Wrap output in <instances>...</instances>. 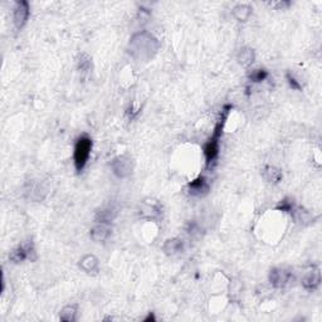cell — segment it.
I'll return each instance as SVG.
<instances>
[{"label":"cell","instance_id":"1","mask_svg":"<svg viewBox=\"0 0 322 322\" xmlns=\"http://www.w3.org/2000/svg\"><path fill=\"white\" fill-rule=\"evenodd\" d=\"M160 48V43L148 30L136 33L129 43V52L136 61L149 62L154 58Z\"/></svg>","mask_w":322,"mask_h":322},{"label":"cell","instance_id":"2","mask_svg":"<svg viewBox=\"0 0 322 322\" xmlns=\"http://www.w3.org/2000/svg\"><path fill=\"white\" fill-rule=\"evenodd\" d=\"M232 111V106L230 105H227V106L223 107V111L220 113V117H219L218 122L215 124L214 131H213L212 136L208 140V143L205 144L204 148H203V151H204V156H205V164L209 168L214 161L218 159L219 156V149H220V138L222 135H223V130H224V125H226L227 120H228V116Z\"/></svg>","mask_w":322,"mask_h":322},{"label":"cell","instance_id":"3","mask_svg":"<svg viewBox=\"0 0 322 322\" xmlns=\"http://www.w3.org/2000/svg\"><path fill=\"white\" fill-rule=\"evenodd\" d=\"M91 151H92V140L88 136H80L74 145L73 151V161L77 171H82L87 165Z\"/></svg>","mask_w":322,"mask_h":322},{"label":"cell","instance_id":"4","mask_svg":"<svg viewBox=\"0 0 322 322\" xmlns=\"http://www.w3.org/2000/svg\"><path fill=\"white\" fill-rule=\"evenodd\" d=\"M9 259L14 263H22L24 260L34 262L37 259V252H35L34 243L32 240H26L14 248L9 254Z\"/></svg>","mask_w":322,"mask_h":322},{"label":"cell","instance_id":"5","mask_svg":"<svg viewBox=\"0 0 322 322\" xmlns=\"http://www.w3.org/2000/svg\"><path fill=\"white\" fill-rule=\"evenodd\" d=\"M138 214L141 218L148 219V220H155V219H159L163 215V205L160 204L159 200L156 199H145L140 204L138 208Z\"/></svg>","mask_w":322,"mask_h":322},{"label":"cell","instance_id":"6","mask_svg":"<svg viewBox=\"0 0 322 322\" xmlns=\"http://www.w3.org/2000/svg\"><path fill=\"white\" fill-rule=\"evenodd\" d=\"M111 168H112L113 174L120 179L129 176L132 173V159L129 155H120L112 160Z\"/></svg>","mask_w":322,"mask_h":322},{"label":"cell","instance_id":"7","mask_svg":"<svg viewBox=\"0 0 322 322\" xmlns=\"http://www.w3.org/2000/svg\"><path fill=\"white\" fill-rule=\"evenodd\" d=\"M30 15V8L28 2L26 0H21V2L15 3V7H14L13 12V22L14 26L18 30L23 29L24 26L27 24L28 19Z\"/></svg>","mask_w":322,"mask_h":322},{"label":"cell","instance_id":"8","mask_svg":"<svg viewBox=\"0 0 322 322\" xmlns=\"http://www.w3.org/2000/svg\"><path fill=\"white\" fill-rule=\"evenodd\" d=\"M292 273L285 268H273L269 272L268 279L271 285L276 288H285L286 286L290 285L292 279Z\"/></svg>","mask_w":322,"mask_h":322},{"label":"cell","instance_id":"9","mask_svg":"<svg viewBox=\"0 0 322 322\" xmlns=\"http://www.w3.org/2000/svg\"><path fill=\"white\" fill-rule=\"evenodd\" d=\"M210 185L204 176H199L188 184V191L193 196H204L209 193Z\"/></svg>","mask_w":322,"mask_h":322},{"label":"cell","instance_id":"10","mask_svg":"<svg viewBox=\"0 0 322 322\" xmlns=\"http://www.w3.org/2000/svg\"><path fill=\"white\" fill-rule=\"evenodd\" d=\"M112 233V228H111L110 223H102V222H97L96 226L91 229L90 237L91 239L96 243H102V242L107 240L108 237Z\"/></svg>","mask_w":322,"mask_h":322},{"label":"cell","instance_id":"11","mask_svg":"<svg viewBox=\"0 0 322 322\" xmlns=\"http://www.w3.org/2000/svg\"><path fill=\"white\" fill-rule=\"evenodd\" d=\"M321 283V272L317 267H312L302 278V287L307 291H315Z\"/></svg>","mask_w":322,"mask_h":322},{"label":"cell","instance_id":"12","mask_svg":"<svg viewBox=\"0 0 322 322\" xmlns=\"http://www.w3.org/2000/svg\"><path fill=\"white\" fill-rule=\"evenodd\" d=\"M79 268L88 274H94L99 269V260L96 255L86 254L79 259Z\"/></svg>","mask_w":322,"mask_h":322},{"label":"cell","instance_id":"13","mask_svg":"<svg viewBox=\"0 0 322 322\" xmlns=\"http://www.w3.org/2000/svg\"><path fill=\"white\" fill-rule=\"evenodd\" d=\"M163 251L168 255H175L180 253V252L184 251V242L180 239V238H171V239H168L165 242Z\"/></svg>","mask_w":322,"mask_h":322},{"label":"cell","instance_id":"14","mask_svg":"<svg viewBox=\"0 0 322 322\" xmlns=\"http://www.w3.org/2000/svg\"><path fill=\"white\" fill-rule=\"evenodd\" d=\"M253 13V8L248 4H238L233 8L232 14L238 22H247Z\"/></svg>","mask_w":322,"mask_h":322},{"label":"cell","instance_id":"15","mask_svg":"<svg viewBox=\"0 0 322 322\" xmlns=\"http://www.w3.org/2000/svg\"><path fill=\"white\" fill-rule=\"evenodd\" d=\"M254 59H255L254 51L252 48H249V47H243V48H240L237 54L238 63H239L240 66H243V67H249V66L254 62Z\"/></svg>","mask_w":322,"mask_h":322},{"label":"cell","instance_id":"16","mask_svg":"<svg viewBox=\"0 0 322 322\" xmlns=\"http://www.w3.org/2000/svg\"><path fill=\"white\" fill-rule=\"evenodd\" d=\"M262 174L263 177H265L268 183H271V184H278L283 177L282 171L279 170V169L274 168V166H266V168L263 169Z\"/></svg>","mask_w":322,"mask_h":322},{"label":"cell","instance_id":"17","mask_svg":"<svg viewBox=\"0 0 322 322\" xmlns=\"http://www.w3.org/2000/svg\"><path fill=\"white\" fill-rule=\"evenodd\" d=\"M77 312H78V306L76 304L68 305V306L63 307L59 313L61 321L65 322H73L77 320Z\"/></svg>","mask_w":322,"mask_h":322},{"label":"cell","instance_id":"18","mask_svg":"<svg viewBox=\"0 0 322 322\" xmlns=\"http://www.w3.org/2000/svg\"><path fill=\"white\" fill-rule=\"evenodd\" d=\"M116 215H117V210L113 207H107L105 209H102L101 212L97 213L96 220L102 222V223H111L115 219Z\"/></svg>","mask_w":322,"mask_h":322},{"label":"cell","instance_id":"19","mask_svg":"<svg viewBox=\"0 0 322 322\" xmlns=\"http://www.w3.org/2000/svg\"><path fill=\"white\" fill-rule=\"evenodd\" d=\"M77 67L82 74H87L92 67V59L87 53H80L77 61Z\"/></svg>","mask_w":322,"mask_h":322},{"label":"cell","instance_id":"20","mask_svg":"<svg viewBox=\"0 0 322 322\" xmlns=\"http://www.w3.org/2000/svg\"><path fill=\"white\" fill-rule=\"evenodd\" d=\"M296 209V203L290 198H286L283 200L279 202V204L277 205V210L279 212H286V213H293Z\"/></svg>","mask_w":322,"mask_h":322},{"label":"cell","instance_id":"21","mask_svg":"<svg viewBox=\"0 0 322 322\" xmlns=\"http://www.w3.org/2000/svg\"><path fill=\"white\" fill-rule=\"evenodd\" d=\"M268 77V72L266 69H254L251 74H249V79L252 82L259 83L262 80H265Z\"/></svg>","mask_w":322,"mask_h":322},{"label":"cell","instance_id":"22","mask_svg":"<svg viewBox=\"0 0 322 322\" xmlns=\"http://www.w3.org/2000/svg\"><path fill=\"white\" fill-rule=\"evenodd\" d=\"M286 78H287V80H288V85H290L291 87L293 88V90H301V85H299L298 80H297L295 77L292 76V74L287 73L286 74Z\"/></svg>","mask_w":322,"mask_h":322},{"label":"cell","instance_id":"23","mask_svg":"<svg viewBox=\"0 0 322 322\" xmlns=\"http://www.w3.org/2000/svg\"><path fill=\"white\" fill-rule=\"evenodd\" d=\"M272 5H276V7H279V8H282L283 9V7H290V3H276V4H272Z\"/></svg>","mask_w":322,"mask_h":322}]
</instances>
